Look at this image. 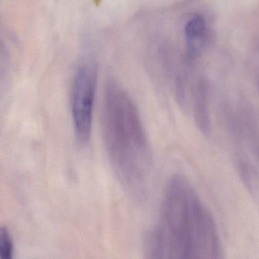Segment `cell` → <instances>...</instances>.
I'll use <instances>...</instances> for the list:
<instances>
[{
	"instance_id": "cell-7",
	"label": "cell",
	"mask_w": 259,
	"mask_h": 259,
	"mask_svg": "<svg viewBox=\"0 0 259 259\" xmlns=\"http://www.w3.org/2000/svg\"><path fill=\"white\" fill-rule=\"evenodd\" d=\"M223 114L225 128L231 139L238 145H243L245 144V134L240 113L236 112L231 106L227 105L224 108Z\"/></svg>"
},
{
	"instance_id": "cell-4",
	"label": "cell",
	"mask_w": 259,
	"mask_h": 259,
	"mask_svg": "<svg viewBox=\"0 0 259 259\" xmlns=\"http://www.w3.org/2000/svg\"><path fill=\"white\" fill-rule=\"evenodd\" d=\"M234 166L239 177L259 211V171L247 158L240 153L234 156Z\"/></svg>"
},
{
	"instance_id": "cell-10",
	"label": "cell",
	"mask_w": 259,
	"mask_h": 259,
	"mask_svg": "<svg viewBox=\"0 0 259 259\" xmlns=\"http://www.w3.org/2000/svg\"><path fill=\"white\" fill-rule=\"evenodd\" d=\"M258 89H259V80H258Z\"/></svg>"
},
{
	"instance_id": "cell-8",
	"label": "cell",
	"mask_w": 259,
	"mask_h": 259,
	"mask_svg": "<svg viewBox=\"0 0 259 259\" xmlns=\"http://www.w3.org/2000/svg\"><path fill=\"white\" fill-rule=\"evenodd\" d=\"M14 243L12 235L7 228L0 226V258H13Z\"/></svg>"
},
{
	"instance_id": "cell-9",
	"label": "cell",
	"mask_w": 259,
	"mask_h": 259,
	"mask_svg": "<svg viewBox=\"0 0 259 259\" xmlns=\"http://www.w3.org/2000/svg\"><path fill=\"white\" fill-rule=\"evenodd\" d=\"M6 48L2 39L1 33H0V75L4 71H6Z\"/></svg>"
},
{
	"instance_id": "cell-1",
	"label": "cell",
	"mask_w": 259,
	"mask_h": 259,
	"mask_svg": "<svg viewBox=\"0 0 259 259\" xmlns=\"http://www.w3.org/2000/svg\"><path fill=\"white\" fill-rule=\"evenodd\" d=\"M144 254L152 259L223 258L214 217L184 175L167 182L158 221L145 238Z\"/></svg>"
},
{
	"instance_id": "cell-2",
	"label": "cell",
	"mask_w": 259,
	"mask_h": 259,
	"mask_svg": "<svg viewBox=\"0 0 259 259\" xmlns=\"http://www.w3.org/2000/svg\"><path fill=\"white\" fill-rule=\"evenodd\" d=\"M102 129L106 153L118 180L128 190L140 191L152 170V147L134 100L114 81L105 90Z\"/></svg>"
},
{
	"instance_id": "cell-6",
	"label": "cell",
	"mask_w": 259,
	"mask_h": 259,
	"mask_svg": "<svg viewBox=\"0 0 259 259\" xmlns=\"http://www.w3.org/2000/svg\"><path fill=\"white\" fill-rule=\"evenodd\" d=\"M244 128L245 144L259 164V124L258 119L252 108L243 105L240 110Z\"/></svg>"
},
{
	"instance_id": "cell-5",
	"label": "cell",
	"mask_w": 259,
	"mask_h": 259,
	"mask_svg": "<svg viewBox=\"0 0 259 259\" xmlns=\"http://www.w3.org/2000/svg\"><path fill=\"white\" fill-rule=\"evenodd\" d=\"M187 52L191 59L197 57L202 51L207 35V24L202 15L196 14L187 21L184 27Z\"/></svg>"
},
{
	"instance_id": "cell-3",
	"label": "cell",
	"mask_w": 259,
	"mask_h": 259,
	"mask_svg": "<svg viewBox=\"0 0 259 259\" xmlns=\"http://www.w3.org/2000/svg\"><path fill=\"white\" fill-rule=\"evenodd\" d=\"M97 86V70L94 63L80 65L71 88V112L76 138L81 144H88L91 139Z\"/></svg>"
}]
</instances>
